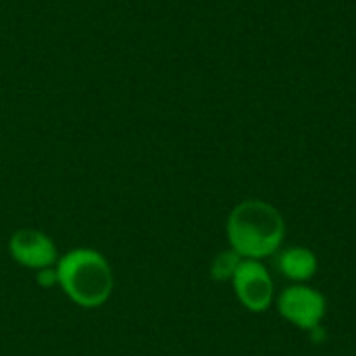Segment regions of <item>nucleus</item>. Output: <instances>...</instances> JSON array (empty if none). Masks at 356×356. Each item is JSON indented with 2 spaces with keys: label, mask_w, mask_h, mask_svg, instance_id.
Masks as SVG:
<instances>
[{
  "label": "nucleus",
  "mask_w": 356,
  "mask_h": 356,
  "mask_svg": "<svg viewBox=\"0 0 356 356\" xmlns=\"http://www.w3.org/2000/svg\"><path fill=\"white\" fill-rule=\"evenodd\" d=\"M35 280L42 288H50V286H58V275H56V269L54 267H48V269H42L35 273Z\"/></svg>",
  "instance_id": "8"
},
{
  "label": "nucleus",
  "mask_w": 356,
  "mask_h": 356,
  "mask_svg": "<svg viewBox=\"0 0 356 356\" xmlns=\"http://www.w3.org/2000/svg\"><path fill=\"white\" fill-rule=\"evenodd\" d=\"M8 252L15 263L21 267L42 271L48 267H54L58 261V252L50 236H46L40 229L23 227L15 232L8 240Z\"/></svg>",
  "instance_id": "5"
},
{
  "label": "nucleus",
  "mask_w": 356,
  "mask_h": 356,
  "mask_svg": "<svg viewBox=\"0 0 356 356\" xmlns=\"http://www.w3.org/2000/svg\"><path fill=\"white\" fill-rule=\"evenodd\" d=\"M242 261L244 259L236 250H232V248L219 252L215 257L213 265H211V277L215 282H229V280H234V275H236V271H238Z\"/></svg>",
  "instance_id": "7"
},
{
  "label": "nucleus",
  "mask_w": 356,
  "mask_h": 356,
  "mask_svg": "<svg viewBox=\"0 0 356 356\" xmlns=\"http://www.w3.org/2000/svg\"><path fill=\"white\" fill-rule=\"evenodd\" d=\"M234 292L244 309L265 313L273 302V280L261 261L244 259L234 275Z\"/></svg>",
  "instance_id": "4"
},
{
  "label": "nucleus",
  "mask_w": 356,
  "mask_h": 356,
  "mask_svg": "<svg viewBox=\"0 0 356 356\" xmlns=\"http://www.w3.org/2000/svg\"><path fill=\"white\" fill-rule=\"evenodd\" d=\"M317 257L313 250L302 248V246H294L288 250H282L277 254V269L284 277L292 280V282H309L315 273H317Z\"/></svg>",
  "instance_id": "6"
},
{
  "label": "nucleus",
  "mask_w": 356,
  "mask_h": 356,
  "mask_svg": "<svg viewBox=\"0 0 356 356\" xmlns=\"http://www.w3.org/2000/svg\"><path fill=\"white\" fill-rule=\"evenodd\" d=\"M54 269L63 294L81 309L102 307L115 290L113 269L98 250L73 248L58 257Z\"/></svg>",
  "instance_id": "2"
},
{
  "label": "nucleus",
  "mask_w": 356,
  "mask_h": 356,
  "mask_svg": "<svg viewBox=\"0 0 356 356\" xmlns=\"http://www.w3.org/2000/svg\"><path fill=\"white\" fill-rule=\"evenodd\" d=\"M325 296L309 286H290L286 288L277 298V311L280 315L305 332L319 330L323 317H325Z\"/></svg>",
  "instance_id": "3"
},
{
  "label": "nucleus",
  "mask_w": 356,
  "mask_h": 356,
  "mask_svg": "<svg viewBox=\"0 0 356 356\" xmlns=\"http://www.w3.org/2000/svg\"><path fill=\"white\" fill-rule=\"evenodd\" d=\"M286 236L282 213L265 200H244L229 213L227 240L242 259L261 261L280 250Z\"/></svg>",
  "instance_id": "1"
}]
</instances>
